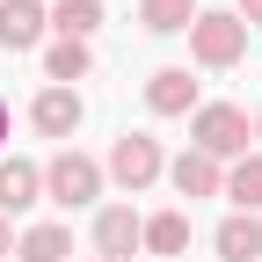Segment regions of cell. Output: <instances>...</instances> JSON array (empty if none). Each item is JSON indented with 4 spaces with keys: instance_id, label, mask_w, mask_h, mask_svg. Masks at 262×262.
<instances>
[{
    "instance_id": "1",
    "label": "cell",
    "mask_w": 262,
    "mask_h": 262,
    "mask_svg": "<svg viewBox=\"0 0 262 262\" xmlns=\"http://www.w3.org/2000/svg\"><path fill=\"white\" fill-rule=\"evenodd\" d=\"M102 160H95V153H80V146H58L51 160H44V196H51V204L58 211H88L95 204V196H102Z\"/></svg>"
},
{
    "instance_id": "2",
    "label": "cell",
    "mask_w": 262,
    "mask_h": 262,
    "mask_svg": "<svg viewBox=\"0 0 262 262\" xmlns=\"http://www.w3.org/2000/svg\"><path fill=\"white\" fill-rule=\"evenodd\" d=\"M189 58L211 66V73L241 66V58H248V22H241L233 8H204V15L189 22Z\"/></svg>"
},
{
    "instance_id": "3",
    "label": "cell",
    "mask_w": 262,
    "mask_h": 262,
    "mask_svg": "<svg viewBox=\"0 0 262 262\" xmlns=\"http://www.w3.org/2000/svg\"><path fill=\"white\" fill-rule=\"evenodd\" d=\"M248 139H255L248 110H233V102H196V117H189V146H196V153H211V160H241V153H255Z\"/></svg>"
},
{
    "instance_id": "4",
    "label": "cell",
    "mask_w": 262,
    "mask_h": 262,
    "mask_svg": "<svg viewBox=\"0 0 262 262\" xmlns=\"http://www.w3.org/2000/svg\"><path fill=\"white\" fill-rule=\"evenodd\" d=\"M102 175L124 196H139V189H153L160 175H168V153H160V139H146V131H124V139L110 146V160H102Z\"/></svg>"
},
{
    "instance_id": "5",
    "label": "cell",
    "mask_w": 262,
    "mask_h": 262,
    "mask_svg": "<svg viewBox=\"0 0 262 262\" xmlns=\"http://www.w3.org/2000/svg\"><path fill=\"white\" fill-rule=\"evenodd\" d=\"M139 241H146V219L131 211V204H102V211H95V262L139 255Z\"/></svg>"
},
{
    "instance_id": "6",
    "label": "cell",
    "mask_w": 262,
    "mask_h": 262,
    "mask_svg": "<svg viewBox=\"0 0 262 262\" xmlns=\"http://www.w3.org/2000/svg\"><path fill=\"white\" fill-rule=\"evenodd\" d=\"M80 117H88L80 88H44L37 102H29V124H37L44 139H73V131H80Z\"/></svg>"
},
{
    "instance_id": "7",
    "label": "cell",
    "mask_w": 262,
    "mask_h": 262,
    "mask_svg": "<svg viewBox=\"0 0 262 262\" xmlns=\"http://www.w3.org/2000/svg\"><path fill=\"white\" fill-rule=\"evenodd\" d=\"M146 110H153V117H196V80H189V66H160V73L146 80Z\"/></svg>"
},
{
    "instance_id": "8",
    "label": "cell",
    "mask_w": 262,
    "mask_h": 262,
    "mask_svg": "<svg viewBox=\"0 0 262 262\" xmlns=\"http://www.w3.org/2000/svg\"><path fill=\"white\" fill-rule=\"evenodd\" d=\"M168 182L182 189V196H226V160H211V153H175L168 160Z\"/></svg>"
},
{
    "instance_id": "9",
    "label": "cell",
    "mask_w": 262,
    "mask_h": 262,
    "mask_svg": "<svg viewBox=\"0 0 262 262\" xmlns=\"http://www.w3.org/2000/svg\"><path fill=\"white\" fill-rule=\"evenodd\" d=\"M44 29H51V15L37 0H0V51H37Z\"/></svg>"
},
{
    "instance_id": "10",
    "label": "cell",
    "mask_w": 262,
    "mask_h": 262,
    "mask_svg": "<svg viewBox=\"0 0 262 262\" xmlns=\"http://www.w3.org/2000/svg\"><path fill=\"white\" fill-rule=\"evenodd\" d=\"M29 204H44V168L37 160H0V219H15Z\"/></svg>"
},
{
    "instance_id": "11",
    "label": "cell",
    "mask_w": 262,
    "mask_h": 262,
    "mask_svg": "<svg viewBox=\"0 0 262 262\" xmlns=\"http://www.w3.org/2000/svg\"><path fill=\"white\" fill-rule=\"evenodd\" d=\"M211 248H219V262H262V219H255V211H233V219H219Z\"/></svg>"
},
{
    "instance_id": "12",
    "label": "cell",
    "mask_w": 262,
    "mask_h": 262,
    "mask_svg": "<svg viewBox=\"0 0 262 262\" xmlns=\"http://www.w3.org/2000/svg\"><path fill=\"white\" fill-rule=\"evenodd\" d=\"M95 73V51L80 44V37H58L51 51H44V80L51 88H73V80H88Z\"/></svg>"
},
{
    "instance_id": "13",
    "label": "cell",
    "mask_w": 262,
    "mask_h": 262,
    "mask_svg": "<svg viewBox=\"0 0 262 262\" xmlns=\"http://www.w3.org/2000/svg\"><path fill=\"white\" fill-rule=\"evenodd\" d=\"M226 204H233V211H262V146L226 168Z\"/></svg>"
},
{
    "instance_id": "14",
    "label": "cell",
    "mask_w": 262,
    "mask_h": 262,
    "mask_svg": "<svg viewBox=\"0 0 262 262\" xmlns=\"http://www.w3.org/2000/svg\"><path fill=\"white\" fill-rule=\"evenodd\" d=\"M196 15H204L196 0H139V22L153 29V37H182V29H189Z\"/></svg>"
},
{
    "instance_id": "15",
    "label": "cell",
    "mask_w": 262,
    "mask_h": 262,
    "mask_svg": "<svg viewBox=\"0 0 262 262\" xmlns=\"http://www.w3.org/2000/svg\"><path fill=\"white\" fill-rule=\"evenodd\" d=\"M139 248H146V255H182V248H189V211H153Z\"/></svg>"
},
{
    "instance_id": "16",
    "label": "cell",
    "mask_w": 262,
    "mask_h": 262,
    "mask_svg": "<svg viewBox=\"0 0 262 262\" xmlns=\"http://www.w3.org/2000/svg\"><path fill=\"white\" fill-rule=\"evenodd\" d=\"M15 255L22 262H66L73 255V233H66V226H29V233L15 241Z\"/></svg>"
},
{
    "instance_id": "17",
    "label": "cell",
    "mask_w": 262,
    "mask_h": 262,
    "mask_svg": "<svg viewBox=\"0 0 262 262\" xmlns=\"http://www.w3.org/2000/svg\"><path fill=\"white\" fill-rule=\"evenodd\" d=\"M51 29H58V37H95V29H102V0H58V8H51Z\"/></svg>"
},
{
    "instance_id": "18",
    "label": "cell",
    "mask_w": 262,
    "mask_h": 262,
    "mask_svg": "<svg viewBox=\"0 0 262 262\" xmlns=\"http://www.w3.org/2000/svg\"><path fill=\"white\" fill-rule=\"evenodd\" d=\"M233 15H241L248 29H262V0H233Z\"/></svg>"
},
{
    "instance_id": "19",
    "label": "cell",
    "mask_w": 262,
    "mask_h": 262,
    "mask_svg": "<svg viewBox=\"0 0 262 262\" xmlns=\"http://www.w3.org/2000/svg\"><path fill=\"white\" fill-rule=\"evenodd\" d=\"M0 255H15V226L8 219H0Z\"/></svg>"
},
{
    "instance_id": "20",
    "label": "cell",
    "mask_w": 262,
    "mask_h": 262,
    "mask_svg": "<svg viewBox=\"0 0 262 262\" xmlns=\"http://www.w3.org/2000/svg\"><path fill=\"white\" fill-rule=\"evenodd\" d=\"M0 139H8V102H0Z\"/></svg>"
},
{
    "instance_id": "21",
    "label": "cell",
    "mask_w": 262,
    "mask_h": 262,
    "mask_svg": "<svg viewBox=\"0 0 262 262\" xmlns=\"http://www.w3.org/2000/svg\"><path fill=\"white\" fill-rule=\"evenodd\" d=\"M255 139H262V110H255Z\"/></svg>"
}]
</instances>
